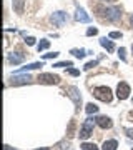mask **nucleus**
Masks as SVG:
<instances>
[{
  "label": "nucleus",
  "instance_id": "f257e3e1",
  "mask_svg": "<svg viewBox=\"0 0 133 150\" xmlns=\"http://www.w3.org/2000/svg\"><path fill=\"white\" fill-rule=\"evenodd\" d=\"M93 95H95V98H98L101 102H106V103H110L113 98L112 90L108 87H95L93 88Z\"/></svg>",
  "mask_w": 133,
  "mask_h": 150
},
{
  "label": "nucleus",
  "instance_id": "f03ea898",
  "mask_svg": "<svg viewBox=\"0 0 133 150\" xmlns=\"http://www.w3.org/2000/svg\"><path fill=\"white\" fill-rule=\"evenodd\" d=\"M101 15L110 22H118L122 18V10L118 7H108V8H100Z\"/></svg>",
  "mask_w": 133,
  "mask_h": 150
},
{
  "label": "nucleus",
  "instance_id": "7ed1b4c3",
  "mask_svg": "<svg viewBox=\"0 0 133 150\" xmlns=\"http://www.w3.org/2000/svg\"><path fill=\"white\" fill-rule=\"evenodd\" d=\"M95 122L96 120H93L91 117H88L85 120V123H83V127L80 129V139L82 140H87L88 137H91V134H93V127H95Z\"/></svg>",
  "mask_w": 133,
  "mask_h": 150
},
{
  "label": "nucleus",
  "instance_id": "20e7f679",
  "mask_svg": "<svg viewBox=\"0 0 133 150\" xmlns=\"http://www.w3.org/2000/svg\"><path fill=\"white\" fill-rule=\"evenodd\" d=\"M37 80L40 83H43V85H57L60 82V79L57 75H52V74H40Z\"/></svg>",
  "mask_w": 133,
  "mask_h": 150
},
{
  "label": "nucleus",
  "instance_id": "39448f33",
  "mask_svg": "<svg viewBox=\"0 0 133 150\" xmlns=\"http://www.w3.org/2000/svg\"><path fill=\"white\" fill-rule=\"evenodd\" d=\"M67 93H68V97L73 100L75 107L80 108V105H82V95H80L78 88H77V87H68V88H67Z\"/></svg>",
  "mask_w": 133,
  "mask_h": 150
},
{
  "label": "nucleus",
  "instance_id": "423d86ee",
  "mask_svg": "<svg viewBox=\"0 0 133 150\" xmlns=\"http://www.w3.org/2000/svg\"><path fill=\"white\" fill-rule=\"evenodd\" d=\"M128 95H130V85L127 82H120L117 87V97L120 100H127Z\"/></svg>",
  "mask_w": 133,
  "mask_h": 150
},
{
  "label": "nucleus",
  "instance_id": "0eeeda50",
  "mask_svg": "<svg viewBox=\"0 0 133 150\" xmlns=\"http://www.w3.org/2000/svg\"><path fill=\"white\" fill-rule=\"evenodd\" d=\"M67 20H68V15L65 12H55V13H52V22L57 27H63L65 23H67Z\"/></svg>",
  "mask_w": 133,
  "mask_h": 150
},
{
  "label": "nucleus",
  "instance_id": "6e6552de",
  "mask_svg": "<svg viewBox=\"0 0 133 150\" xmlns=\"http://www.w3.org/2000/svg\"><path fill=\"white\" fill-rule=\"evenodd\" d=\"M75 20L82 22V23H88L91 18H90V15H87V12L82 7H77V10H75Z\"/></svg>",
  "mask_w": 133,
  "mask_h": 150
},
{
  "label": "nucleus",
  "instance_id": "1a4fd4ad",
  "mask_svg": "<svg viewBox=\"0 0 133 150\" xmlns=\"http://www.w3.org/2000/svg\"><path fill=\"white\" fill-rule=\"evenodd\" d=\"M96 123H98V127H101V129H112L113 127V122L110 117H106V115H100V117L95 118Z\"/></svg>",
  "mask_w": 133,
  "mask_h": 150
},
{
  "label": "nucleus",
  "instance_id": "9d476101",
  "mask_svg": "<svg viewBox=\"0 0 133 150\" xmlns=\"http://www.w3.org/2000/svg\"><path fill=\"white\" fill-rule=\"evenodd\" d=\"M8 60H10V64H13V65L22 64V62L25 60V54H22V52H12V54H8Z\"/></svg>",
  "mask_w": 133,
  "mask_h": 150
},
{
  "label": "nucleus",
  "instance_id": "9b49d317",
  "mask_svg": "<svg viewBox=\"0 0 133 150\" xmlns=\"http://www.w3.org/2000/svg\"><path fill=\"white\" fill-rule=\"evenodd\" d=\"M30 82H32V77L30 75H22V77H15L12 80V83L13 85H23V83H30Z\"/></svg>",
  "mask_w": 133,
  "mask_h": 150
},
{
  "label": "nucleus",
  "instance_id": "f8f14e48",
  "mask_svg": "<svg viewBox=\"0 0 133 150\" xmlns=\"http://www.w3.org/2000/svg\"><path fill=\"white\" fill-rule=\"evenodd\" d=\"M40 67H43L42 62H33V64H28L25 67H22L20 70H17L15 74H22V72H27V70H35V69H40Z\"/></svg>",
  "mask_w": 133,
  "mask_h": 150
},
{
  "label": "nucleus",
  "instance_id": "ddd939ff",
  "mask_svg": "<svg viewBox=\"0 0 133 150\" xmlns=\"http://www.w3.org/2000/svg\"><path fill=\"white\" fill-rule=\"evenodd\" d=\"M13 4V10L17 13H23V5H25V0H12Z\"/></svg>",
  "mask_w": 133,
  "mask_h": 150
},
{
  "label": "nucleus",
  "instance_id": "4468645a",
  "mask_svg": "<svg viewBox=\"0 0 133 150\" xmlns=\"http://www.w3.org/2000/svg\"><path fill=\"white\" fill-rule=\"evenodd\" d=\"M100 45H101L103 48H106L108 52H113V50H115V45H113V43L108 40V38H100Z\"/></svg>",
  "mask_w": 133,
  "mask_h": 150
},
{
  "label": "nucleus",
  "instance_id": "2eb2a0df",
  "mask_svg": "<svg viewBox=\"0 0 133 150\" xmlns=\"http://www.w3.org/2000/svg\"><path fill=\"white\" fill-rule=\"evenodd\" d=\"M117 147H118L117 140H106L105 144H103V149L101 150H117Z\"/></svg>",
  "mask_w": 133,
  "mask_h": 150
},
{
  "label": "nucleus",
  "instance_id": "dca6fc26",
  "mask_svg": "<svg viewBox=\"0 0 133 150\" xmlns=\"http://www.w3.org/2000/svg\"><path fill=\"white\" fill-rule=\"evenodd\" d=\"M72 54H73L77 59H83L88 52H87L85 48H72Z\"/></svg>",
  "mask_w": 133,
  "mask_h": 150
},
{
  "label": "nucleus",
  "instance_id": "f3484780",
  "mask_svg": "<svg viewBox=\"0 0 133 150\" xmlns=\"http://www.w3.org/2000/svg\"><path fill=\"white\" fill-rule=\"evenodd\" d=\"M50 47V40H40V43L37 45V48H38V52H42V50H47V48Z\"/></svg>",
  "mask_w": 133,
  "mask_h": 150
},
{
  "label": "nucleus",
  "instance_id": "a211bd4d",
  "mask_svg": "<svg viewBox=\"0 0 133 150\" xmlns=\"http://www.w3.org/2000/svg\"><path fill=\"white\" fill-rule=\"evenodd\" d=\"M85 110H87V113H88V115H91V113L98 112V107H96V105H93V103H87Z\"/></svg>",
  "mask_w": 133,
  "mask_h": 150
},
{
  "label": "nucleus",
  "instance_id": "6ab92c4d",
  "mask_svg": "<svg viewBox=\"0 0 133 150\" xmlns=\"http://www.w3.org/2000/svg\"><path fill=\"white\" fill-rule=\"evenodd\" d=\"M82 150H98L95 144H83L82 145Z\"/></svg>",
  "mask_w": 133,
  "mask_h": 150
},
{
  "label": "nucleus",
  "instance_id": "aec40b11",
  "mask_svg": "<svg viewBox=\"0 0 133 150\" xmlns=\"http://www.w3.org/2000/svg\"><path fill=\"white\" fill-rule=\"evenodd\" d=\"M53 67H58V69H62V67H67V69H70V67H72V62H58V64H55Z\"/></svg>",
  "mask_w": 133,
  "mask_h": 150
},
{
  "label": "nucleus",
  "instance_id": "412c9836",
  "mask_svg": "<svg viewBox=\"0 0 133 150\" xmlns=\"http://www.w3.org/2000/svg\"><path fill=\"white\" fill-rule=\"evenodd\" d=\"M96 64H98V60H93V62H88V64H87L85 67H83V69H85V70H91L93 67H96Z\"/></svg>",
  "mask_w": 133,
  "mask_h": 150
},
{
  "label": "nucleus",
  "instance_id": "4be33fe9",
  "mask_svg": "<svg viewBox=\"0 0 133 150\" xmlns=\"http://www.w3.org/2000/svg\"><path fill=\"white\" fill-rule=\"evenodd\" d=\"M125 54H127V50H125V48H120V50H118V55H120V59H122L123 60V62H125V60H127V55H125Z\"/></svg>",
  "mask_w": 133,
  "mask_h": 150
},
{
  "label": "nucleus",
  "instance_id": "5701e85b",
  "mask_svg": "<svg viewBox=\"0 0 133 150\" xmlns=\"http://www.w3.org/2000/svg\"><path fill=\"white\" fill-rule=\"evenodd\" d=\"M58 52H50V54H45L43 55V59H55V57H58Z\"/></svg>",
  "mask_w": 133,
  "mask_h": 150
},
{
  "label": "nucleus",
  "instance_id": "b1692460",
  "mask_svg": "<svg viewBox=\"0 0 133 150\" xmlns=\"http://www.w3.org/2000/svg\"><path fill=\"white\" fill-rule=\"evenodd\" d=\"M96 33H98V30H96V28H93V27H90L88 30H87V35H88V37H91V35H96Z\"/></svg>",
  "mask_w": 133,
  "mask_h": 150
},
{
  "label": "nucleus",
  "instance_id": "393cba45",
  "mask_svg": "<svg viewBox=\"0 0 133 150\" xmlns=\"http://www.w3.org/2000/svg\"><path fill=\"white\" fill-rule=\"evenodd\" d=\"M110 38H122V32H110Z\"/></svg>",
  "mask_w": 133,
  "mask_h": 150
},
{
  "label": "nucleus",
  "instance_id": "a878e982",
  "mask_svg": "<svg viewBox=\"0 0 133 150\" xmlns=\"http://www.w3.org/2000/svg\"><path fill=\"white\" fill-rule=\"evenodd\" d=\"M68 74L77 77V75H80V70H77V69H68Z\"/></svg>",
  "mask_w": 133,
  "mask_h": 150
},
{
  "label": "nucleus",
  "instance_id": "bb28decb",
  "mask_svg": "<svg viewBox=\"0 0 133 150\" xmlns=\"http://www.w3.org/2000/svg\"><path fill=\"white\" fill-rule=\"evenodd\" d=\"M25 42H27V45H33V43H35V38L33 37H27Z\"/></svg>",
  "mask_w": 133,
  "mask_h": 150
},
{
  "label": "nucleus",
  "instance_id": "cd10ccee",
  "mask_svg": "<svg viewBox=\"0 0 133 150\" xmlns=\"http://www.w3.org/2000/svg\"><path fill=\"white\" fill-rule=\"evenodd\" d=\"M125 132H127V135H128V137H132V139H133V130H128V129H125Z\"/></svg>",
  "mask_w": 133,
  "mask_h": 150
},
{
  "label": "nucleus",
  "instance_id": "c85d7f7f",
  "mask_svg": "<svg viewBox=\"0 0 133 150\" xmlns=\"http://www.w3.org/2000/svg\"><path fill=\"white\" fill-rule=\"evenodd\" d=\"M4 150H15V149H12L10 145H5V147H4Z\"/></svg>",
  "mask_w": 133,
  "mask_h": 150
},
{
  "label": "nucleus",
  "instance_id": "c756f323",
  "mask_svg": "<svg viewBox=\"0 0 133 150\" xmlns=\"http://www.w3.org/2000/svg\"><path fill=\"white\" fill-rule=\"evenodd\" d=\"M103 2H117V0H103Z\"/></svg>",
  "mask_w": 133,
  "mask_h": 150
},
{
  "label": "nucleus",
  "instance_id": "7c9ffc66",
  "mask_svg": "<svg viewBox=\"0 0 133 150\" xmlns=\"http://www.w3.org/2000/svg\"><path fill=\"white\" fill-rule=\"evenodd\" d=\"M130 118H132V120H133V112H130Z\"/></svg>",
  "mask_w": 133,
  "mask_h": 150
},
{
  "label": "nucleus",
  "instance_id": "2f4dec72",
  "mask_svg": "<svg viewBox=\"0 0 133 150\" xmlns=\"http://www.w3.org/2000/svg\"><path fill=\"white\" fill-rule=\"evenodd\" d=\"M38 150H50V149H38Z\"/></svg>",
  "mask_w": 133,
  "mask_h": 150
},
{
  "label": "nucleus",
  "instance_id": "473e14b6",
  "mask_svg": "<svg viewBox=\"0 0 133 150\" xmlns=\"http://www.w3.org/2000/svg\"><path fill=\"white\" fill-rule=\"evenodd\" d=\"M132 25H133V15H132Z\"/></svg>",
  "mask_w": 133,
  "mask_h": 150
},
{
  "label": "nucleus",
  "instance_id": "72a5a7b5",
  "mask_svg": "<svg viewBox=\"0 0 133 150\" xmlns=\"http://www.w3.org/2000/svg\"><path fill=\"white\" fill-rule=\"evenodd\" d=\"M132 50H133V45H132Z\"/></svg>",
  "mask_w": 133,
  "mask_h": 150
}]
</instances>
